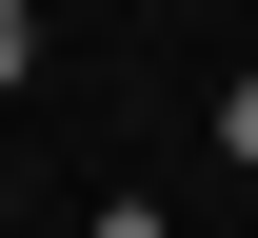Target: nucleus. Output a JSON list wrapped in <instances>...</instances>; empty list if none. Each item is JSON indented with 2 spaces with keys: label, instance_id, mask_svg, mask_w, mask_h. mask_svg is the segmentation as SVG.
Returning a JSON list of instances; mask_svg holds the SVG:
<instances>
[{
  "label": "nucleus",
  "instance_id": "1",
  "mask_svg": "<svg viewBox=\"0 0 258 238\" xmlns=\"http://www.w3.org/2000/svg\"><path fill=\"white\" fill-rule=\"evenodd\" d=\"M20 80H40V0H0V100H20Z\"/></svg>",
  "mask_w": 258,
  "mask_h": 238
},
{
  "label": "nucleus",
  "instance_id": "2",
  "mask_svg": "<svg viewBox=\"0 0 258 238\" xmlns=\"http://www.w3.org/2000/svg\"><path fill=\"white\" fill-rule=\"evenodd\" d=\"M219 159H258V80H238V100H219Z\"/></svg>",
  "mask_w": 258,
  "mask_h": 238
}]
</instances>
